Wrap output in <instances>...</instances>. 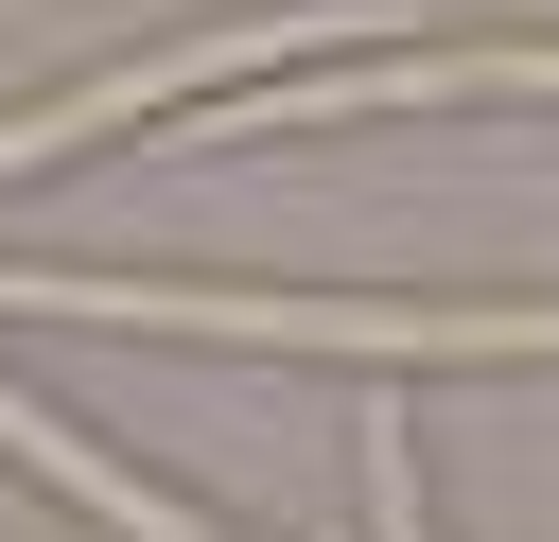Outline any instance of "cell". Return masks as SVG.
<instances>
[{"mask_svg":"<svg viewBox=\"0 0 559 542\" xmlns=\"http://www.w3.org/2000/svg\"><path fill=\"white\" fill-rule=\"evenodd\" d=\"M0 455H35V472H52V490H70L87 525H105V542H227V525H192L175 490H140V472H105V455H87V437H70L52 402H17V385H0Z\"/></svg>","mask_w":559,"mask_h":542,"instance_id":"6da1fadb","label":"cell"}]
</instances>
